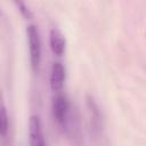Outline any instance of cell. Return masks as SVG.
I'll list each match as a JSON object with an SVG mask.
<instances>
[{
  "instance_id": "cell-6",
  "label": "cell",
  "mask_w": 146,
  "mask_h": 146,
  "mask_svg": "<svg viewBox=\"0 0 146 146\" xmlns=\"http://www.w3.org/2000/svg\"><path fill=\"white\" fill-rule=\"evenodd\" d=\"M8 128H9V116L7 113V108H6L5 104L2 103L1 111H0V135L2 138H5L7 136Z\"/></svg>"
},
{
  "instance_id": "cell-3",
  "label": "cell",
  "mask_w": 146,
  "mask_h": 146,
  "mask_svg": "<svg viewBox=\"0 0 146 146\" xmlns=\"http://www.w3.org/2000/svg\"><path fill=\"white\" fill-rule=\"evenodd\" d=\"M29 141L30 146H46V139L39 115H31L29 120Z\"/></svg>"
},
{
  "instance_id": "cell-7",
  "label": "cell",
  "mask_w": 146,
  "mask_h": 146,
  "mask_svg": "<svg viewBox=\"0 0 146 146\" xmlns=\"http://www.w3.org/2000/svg\"><path fill=\"white\" fill-rule=\"evenodd\" d=\"M16 5H17V7H18V10L21 11V14L26 18V19H31L32 17H33V14H32V11H31V9L26 6V3H24L23 1H16L15 2Z\"/></svg>"
},
{
  "instance_id": "cell-4",
  "label": "cell",
  "mask_w": 146,
  "mask_h": 146,
  "mask_svg": "<svg viewBox=\"0 0 146 146\" xmlns=\"http://www.w3.org/2000/svg\"><path fill=\"white\" fill-rule=\"evenodd\" d=\"M65 78H66V73H65L64 65L60 62L52 63L51 68H50L49 83H50V88L54 92L58 94L62 91L64 83H65Z\"/></svg>"
},
{
  "instance_id": "cell-1",
  "label": "cell",
  "mask_w": 146,
  "mask_h": 146,
  "mask_svg": "<svg viewBox=\"0 0 146 146\" xmlns=\"http://www.w3.org/2000/svg\"><path fill=\"white\" fill-rule=\"evenodd\" d=\"M51 113L54 120L64 129H68L71 122V104L67 97L58 92L51 102Z\"/></svg>"
},
{
  "instance_id": "cell-2",
  "label": "cell",
  "mask_w": 146,
  "mask_h": 146,
  "mask_svg": "<svg viewBox=\"0 0 146 146\" xmlns=\"http://www.w3.org/2000/svg\"><path fill=\"white\" fill-rule=\"evenodd\" d=\"M26 39L29 46L31 67L34 72H36L41 63V39L39 30L35 25L30 24L26 27Z\"/></svg>"
},
{
  "instance_id": "cell-5",
  "label": "cell",
  "mask_w": 146,
  "mask_h": 146,
  "mask_svg": "<svg viewBox=\"0 0 146 146\" xmlns=\"http://www.w3.org/2000/svg\"><path fill=\"white\" fill-rule=\"evenodd\" d=\"M49 46L54 55L60 57L65 52L66 48V40L64 34L57 27H52L49 32Z\"/></svg>"
}]
</instances>
